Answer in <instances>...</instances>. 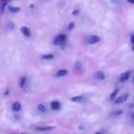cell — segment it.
Wrapping results in <instances>:
<instances>
[{"instance_id": "obj_1", "label": "cell", "mask_w": 134, "mask_h": 134, "mask_svg": "<svg viewBox=\"0 0 134 134\" xmlns=\"http://www.w3.org/2000/svg\"><path fill=\"white\" fill-rule=\"evenodd\" d=\"M129 96L130 94L128 93H124V94L120 96L117 99H116V100L115 101V104H120V103H124L128 100Z\"/></svg>"}, {"instance_id": "obj_2", "label": "cell", "mask_w": 134, "mask_h": 134, "mask_svg": "<svg viewBox=\"0 0 134 134\" xmlns=\"http://www.w3.org/2000/svg\"><path fill=\"white\" fill-rule=\"evenodd\" d=\"M99 41H100V38L98 36H97V35H90V36H89L87 38L86 41H87V43H89V44H96V43H98Z\"/></svg>"}, {"instance_id": "obj_3", "label": "cell", "mask_w": 134, "mask_h": 134, "mask_svg": "<svg viewBox=\"0 0 134 134\" xmlns=\"http://www.w3.org/2000/svg\"><path fill=\"white\" fill-rule=\"evenodd\" d=\"M130 74V71H126L123 73L121 75V76H120V81H121V82H125V81H126L127 80H128V79H129Z\"/></svg>"}, {"instance_id": "obj_4", "label": "cell", "mask_w": 134, "mask_h": 134, "mask_svg": "<svg viewBox=\"0 0 134 134\" xmlns=\"http://www.w3.org/2000/svg\"><path fill=\"white\" fill-rule=\"evenodd\" d=\"M95 77L98 80H99V81H103V80L105 79L106 78L105 75L104 73L102 71L96 72L95 74Z\"/></svg>"}, {"instance_id": "obj_5", "label": "cell", "mask_w": 134, "mask_h": 134, "mask_svg": "<svg viewBox=\"0 0 134 134\" xmlns=\"http://www.w3.org/2000/svg\"><path fill=\"white\" fill-rule=\"evenodd\" d=\"M21 31L22 34L26 37H30L31 36V31H30V29L28 27H26V26H22L21 27Z\"/></svg>"}, {"instance_id": "obj_6", "label": "cell", "mask_w": 134, "mask_h": 134, "mask_svg": "<svg viewBox=\"0 0 134 134\" xmlns=\"http://www.w3.org/2000/svg\"><path fill=\"white\" fill-rule=\"evenodd\" d=\"M51 107L53 110L57 111V110L60 109V107H61V105H60V102H57V101H54V102H52V103H51Z\"/></svg>"}, {"instance_id": "obj_7", "label": "cell", "mask_w": 134, "mask_h": 134, "mask_svg": "<svg viewBox=\"0 0 134 134\" xmlns=\"http://www.w3.org/2000/svg\"><path fill=\"white\" fill-rule=\"evenodd\" d=\"M55 127L52 126H46V127H37L35 130L37 131H42V132H44V131H49L52 130L54 129Z\"/></svg>"}, {"instance_id": "obj_8", "label": "cell", "mask_w": 134, "mask_h": 134, "mask_svg": "<svg viewBox=\"0 0 134 134\" xmlns=\"http://www.w3.org/2000/svg\"><path fill=\"white\" fill-rule=\"evenodd\" d=\"M68 73V70H66V69H61V70L58 71L56 73V76L58 77H62L66 75Z\"/></svg>"}, {"instance_id": "obj_9", "label": "cell", "mask_w": 134, "mask_h": 134, "mask_svg": "<svg viewBox=\"0 0 134 134\" xmlns=\"http://www.w3.org/2000/svg\"><path fill=\"white\" fill-rule=\"evenodd\" d=\"M26 80H27V78H26V77H21L20 78L18 83H19V86L21 88H24V86L25 84H26Z\"/></svg>"}, {"instance_id": "obj_10", "label": "cell", "mask_w": 134, "mask_h": 134, "mask_svg": "<svg viewBox=\"0 0 134 134\" xmlns=\"http://www.w3.org/2000/svg\"><path fill=\"white\" fill-rule=\"evenodd\" d=\"M71 100L73 102H77V103H80L82 102L84 100V97L81 96H75L74 98H72Z\"/></svg>"}, {"instance_id": "obj_11", "label": "cell", "mask_w": 134, "mask_h": 134, "mask_svg": "<svg viewBox=\"0 0 134 134\" xmlns=\"http://www.w3.org/2000/svg\"><path fill=\"white\" fill-rule=\"evenodd\" d=\"M82 64H81V62L78 61L75 63V64L74 69L77 72H79L81 71V69H82Z\"/></svg>"}, {"instance_id": "obj_12", "label": "cell", "mask_w": 134, "mask_h": 134, "mask_svg": "<svg viewBox=\"0 0 134 134\" xmlns=\"http://www.w3.org/2000/svg\"><path fill=\"white\" fill-rule=\"evenodd\" d=\"M9 0H0V9L1 11L3 12L5 9V6L7 5Z\"/></svg>"}, {"instance_id": "obj_13", "label": "cell", "mask_w": 134, "mask_h": 134, "mask_svg": "<svg viewBox=\"0 0 134 134\" xmlns=\"http://www.w3.org/2000/svg\"><path fill=\"white\" fill-rule=\"evenodd\" d=\"M12 108L14 111H18L21 109V105L18 102H16L13 103Z\"/></svg>"}, {"instance_id": "obj_14", "label": "cell", "mask_w": 134, "mask_h": 134, "mask_svg": "<svg viewBox=\"0 0 134 134\" xmlns=\"http://www.w3.org/2000/svg\"><path fill=\"white\" fill-rule=\"evenodd\" d=\"M37 109L42 113H45L47 112V108L44 107V105L39 104L37 105Z\"/></svg>"}, {"instance_id": "obj_15", "label": "cell", "mask_w": 134, "mask_h": 134, "mask_svg": "<svg viewBox=\"0 0 134 134\" xmlns=\"http://www.w3.org/2000/svg\"><path fill=\"white\" fill-rule=\"evenodd\" d=\"M65 41H64L62 40H59V39H54L52 41V43L54 45H63V44H65Z\"/></svg>"}, {"instance_id": "obj_16", "label": "cell", "mask_w": 134, "mask_h": 134, "mask_svg": "<svg viewBox=\"0 0 134 134\" xmlns=\"http://www.w3.org/2000/svg\"><path fill=\"white\" fill-rule=\"evenodd\" d=\"M9 9L10 12H12V13H18V12H19L20 10V8L18 7L9 6Z\"/></svg>"}, {"instance_id": "obj_17", "label": "cell", "mask_w": 134, "mask_h": 134, "mask_svg": "<svg viewBox=\"0 0 134 134\" xmlns=\"http://www.w3.org/2000/svg\"><path fill=\"white\" fill-rule=\"evenodd\" d=\"M54 39H59V40H62V41H65L67 39V36L64 34H58V35H56Z\"/></svg>"}, {"instance_id": "obj_18", "label": "cell", "mask_w": 134, "mask_h": 134, "mask_svg": "<svg viewBox=\"0 0 134 134\" xmlns=\"http://www.w3.org/2000/svg\"><path fill=\"white\" fill-rule=\"evenodd\" d=\"M119 88H116L115 90H114L112 94H111V96H110V98H111V99H115V97L116 96V95H117V94L119 93Z\"/></svg>"}, {"instance_id": "obj_19", "label": "cell", "mask_w": 134, "mask_h": 134, "mask_svg": "<svg viewBox=\"0 0 134 134\" xmlns=\"http://www.w3.org/2000/svg\"><path fill=\"white\" fill-rule=\"evenodd\" d=\"M54 57V56L53 54H47V55H44V56H43L42 58L44 59V60H51V59H53Z\"/></svg>"}, {"instance_id": "obj_20", "label": "cell", "mask_w": 134, "mask_h": 134, "mask_svg": "<svg viewBox=\"0 0 134 134\" xmlns=\"http://www.w3.org/2000/svg\"><path fill=\"white\" fill-rule=\"evenodd\" d=\"M7 27H8V28H9V30H13V29H14V24L11 22H9L7 24Z\"/></svg>"}, {"instance_id": "obj_21", "label": "cell", "mask_w": 134, "mask_h": 134, "mask_svg": "<svg viewBox=\"0 0 134 134\" xmlns=\"http://www.w3.org/2000/svg\"><path fill=\"white\" fill-rule=\"evenodd\" d=\"M74 27H75V24L73 23V22H71V23H69V26H68V29L69 31H71V30H72L73 28H74Z\"/></svg>"}, {"instance_id": "obj_22", "label": "cell", "mask_w": 134, "mask_h": 134, "mask_svg": "<svg viewBox=\"0 0 134 134\" xmlns=\"http://www.w3.org/2000/svg\"><path fill=\"white\" fill-rule=\"evenodd\" d=\"M111 1L114 4H120L121 0H111Z\"/></svg>"}, {"instance_id": "obj_23", "label": "cell", "mask_w": 134, "mask_h": 134, "mask_svg": "<svg viewBox=\"0 0 134 134\" xmlns=\"http://www.w3.org/2000/svg\"><path fill=\"white\" fill-rule=\"evenodd\" d=\"M122 113V112L121 111H115V112L114 113V115H121Z\"/></svg>"}, {"instance_id": "obj_24", "label": "cell", "mask_w": 134, "mask_h": 134, "mask_svg": "<svg viewBox=\"0 0 134 134\" xmlns=\"http://www.w3.org/2000/svg\"><path fill=\"white\" fill-rule=\"evenodd\" d=\"M130 41H131V42H132V43H133V44H134V35H132V36H131Z\"/></svg>"}, {"instance_id": "obj_25", "label": "cell", "mask_w": 134, "mask_h": 134, "mask_svg": "<svg viewBox=\"0 0 134 134\" xmlns=\"http://www.w3.org/2000/svg\"><path fill=\"white\" fill-rule=\"evenodd\" d=\"M78 13H79V10H74V11L73 12V15H77Z\"/></svg>"}, {"instance_id": "obj_26", "label": "cell", "mask_w": 134, "mask_h": 134, "mask_svg": "<svg viewBox=\"0 0 134 134\" xmlns=\"http://www.w3.org/2000/svg\"><path fill=\"white\" fill-rule=\"evenodd\" d=\"M128 1L130 3L134 4V0H128Z\"/></svg>"}, {"instance_id": "obj_27", "label": "cell", "mask_w": 134, "mask_h": 134, "mask_svg": "<svg viewBox=\"0 0 134 134\" xmlns=\"http://www.w3.org/2000/svg\"><path fill=\"white\" fill-rule=\"evenodd\" d=\"M94 134H103V133H101V132H97V133H94Z\"/></svg>"}, {"instance_id": "obj_28", "label": "cell", "mask_w": 134, "mask_h": 134, "mask_svg": "<svg viewBox=\"0 0 134 134\" xmlns=\"http://www.w3.org/2000/svg\"><path fill=\"white\" fill-rule=\"evenodd\" d=\"M132 118L134 119V112L133 113V114H132Z\"/></svg>"}, {"instance_id": "obj_29", "label": "cell", "mask_w": 134, "mask_h": 134, "mask_svg": "<svg viewBox=\"0 0 134 134\" xmlns=\"http://www.w3.org/2000/svg\"><path fill=\"white\" fill-rule=\"evenodd\" d=\"M132 50H133V51H134V44H133V47H132Z\"/></svg>"}, {"instance_id": "obj_30", "label": "cell", "mask_w": 134, "mask_h": 134, "mask_svg": "<svg viewBox=\"0 0 134 134\" xmlns=\"http://www.w3.org/2000/svg\"><path fill=\"white\" fill-rule=\"evenodd\" d=\"M133 82H134V79H133Z\"/></svg>"}, {"instance_id": "obj_31", "label": "cell", "mask_w": 134, "mask_h": 134, "mask_svg": "<svg viewBox=\"0 0 134 134\" xmlns=\"http://www.w3.org/2000/svg\"><path fill=\"white\" fill-rule=\"evenodd\" d=\"M21 134H24V133H21Z\"/></svg>"}]
</instances>
